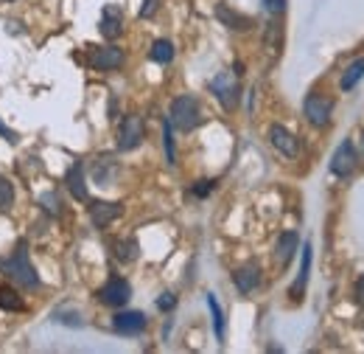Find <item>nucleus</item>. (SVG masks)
Returning <instances> with one entry per match:
<instances>
[{
  "instance_id": "18",
  "label": "nucleus",
  "mask_w": 364,
  "mask_h": 354,
  "mask_svg": "<svg viewBox=\"0 0 364 354\" xmlns=\"http://www.w3.org/2000/svg\"><path fill=\"white\" fill-rule=\"evenodd\" d=\"M138 253H141V245H138V239H118L115 242V259L118 262H135L138 259Z\"/></svg>"
},
{
  "instance_id": "27",
  "label": "nucleus",
  "mask_w": 364,
  "mask_h": 354,
  "mask_svg": "<svg viewBox=\"0 0 364 354\" xmlns=\"http://www.w3.org/2000/svg\"><path fill=\"white\" fill-rule=\"evenodd\" d=\"M53 321L67 324V327H82V315H62V312H56V315H53Z\"/></svg>"
},
{
  "instance_id": "28",
  "label": "nucleus",
  "mask_w": 364,
  "mask_h": 354,
  "mask_svg": "<svg viewBox=\"0 0 364 354\" xmlns=\"http://www.w3.org/2000/svg\"><path fill=\"white\" fill-rule=\"evenodd\" d=\"M157 8H160V0H143V6H141V17H152Z\"/></svg>"
},
{
  "instance_id": "5",
  "label": "nucleus",
  "mask_w": 364,
  "mask_h": 354,
  "mask_svg": "<svg viewBox=\"0 0 364 354\" xmlns=\"http://www.w3.org/2000/svg\"><path fill=\"white\" fill-rule=\"evenodd\" d=\"M303 113L308 118L311 127H325L331 121V113H334V101L320 96V93H308L306 96V104H303Z\"/></svg>"
},
{
  "instance_id": "4",
  "label": "nucleus",
  "mask_w": 364,
  "mask_h": 354,
  "mask_svg": "<svg viewBox=\"0 0 364 354\" xmlns=\"http://www.w3.org/2000/svg\"><path fill=\"white\" fill-rule=\"evenodd\" d=\"M143 135H146L143 118L135 115V113H132V115H124V121H121V127H118V149H124V152L138 149L141 141H143Z\"/></svg>"
},
{
  "instance_id": "3",
  "label": "nucleus",
  "mask_w": 364,
  "mask_h": 354,
  "mask_svg": "<svg viewBox=\"0 0 364 354\" xmlns=\"http://www.w3.org/2000/svg\"><path fill=\"white\" fill-rule=\"evenodd\" d=\"M210 93L219 99V104L224 110H235V104H238V79H235V73L221 70L219 76H213L210 79Z\"/></svg>"
},
{
  "instance_id": "23",
  "label": "nucleus",
  "mask_w": 364,
  "mask_h": 354,
  "mask_svg": "<svg viewBox=\"0 0 364 354\" xmlns=\"http://www.w3.org/2000/svg\"><path fill=\"white\" fill-rule=\"evenodd\" d=\"M362 76H364V59H356V62L345 70V76H342V90H353V84H356Z\"/></svg>"
},
{
  "instance_id": "2",
  "label": "nucleus",
  "mask_w": 364,
  "mask_h": 354,
  "mask_svg": "<svg viewBox=\"0 0 364 354\" xmlns=\"http://www.w3.org/2000/svg\"><path fill=\"white\" fill-rule=\"evenodd\" d=\"M169 124L177 127L180 132H190L202 124V107L193 96H177L171 101V110H169Z\"/></svg>"
},
{
  "instance_id": "7",
  "label": "nucleus",
  "mask_w": 364,
  "mask_h": 354,
  "mask_svg": "<svg viewBox=\"0 0 364 354\" xmlns=\"http://www.w3.org/2000/svg\"><path fill=\"white\" fill-rule=\"evenodd\" d=\"M98 298H101V304H107V307H124V304L132 298V287H129L126 279L112 276V279L98 290Z\"/></svg>"
},
{
  "instance_id": "19",
  "label": "nucleus",
  "mask_w": 364,
  "mask_h": 354,
  "mask_svg": "<svg viewBox=\"0 0 364 354\" xmlns=\"http://www.w3.org/2000/svg\"><path fill=\"white\" fill-rule=\"evenodd\" d=\"M149 56H152V62H160V65H169V62L174 59V42H171V39H157V42L152 45V51H149Z\"/></svg>"
},
{
  "instance_id": "1",
  "label": "nucleus",
  "mask_w": 364,
  "mask_h": 354,
  "mask_svg": "<svg viewBox=\"0 0 364 354\" xmlns=\"http://www.w3.org/2000/svg\"><path fill=\"white\" fill-rule=\"evenodd\" d=\"M0 270L17 284V287H22V290H37L39 287V276H37V270H34V265H31V259H28V251H25V242L6 259V262H0Z\"/></svg>"
},
{
  "instance_id": "21",
  "label": "nucleus",
  "mask_w": 364,
  "mask_h": 354,
  "mask_svg": "<svg viewBox=\"0 0 364 354\" xmlns=\"http://www.w3.org/2000/svg\"><path fill=\"white\" fill-rule=\"evenodd\" d=\"M0 310H11V312H20V310H25V304H22V298L8 287V284H0Z\"/></svg>"
},
{
  "instance_id": "22",
  "label": "nucleus",
  "mask_w": 364,
  "mask_h": 354,
  "mask_svg": "<svg viewBox=\"0 0 364 354\" xmlns=\"http://www.w3.org/2000/svg\"><path fill=\"white\" fill-rule=\"evenodd\" d=\"M11 206H14V183L0 175V214L11 211Z\"/></svg>"
},
{
  "instance_id": "26",
  "label": "nucleus",
  "mask_w": 364,
  "mask_h": 354,
  "mask_svg": "<svg viewBox=\"0 0 364 354\" xmlns=\"http://www.w3.org/2000/svg\"><path fill=\"white\" fill-rule=\"evenodd\" d=\"M177 307V296H171V293H163L160 298H157V310L160 312H171Z\"/></svg>"
},
{
  "instance_id": "10",
  "label": "nucleus",
  "mask_w": 364,
  "mask_h": 354,
  "mask_svg": "<svg viewBox=\"0 0 364 354\" xmlns=\"http://www.w3.org/2000/svg\"><path fill=\"white\" fill-rule=\"evenodd\" d=\"M121 214H124V206H121V203H104V200L90 203V220H93L96 228H107V225L115 222Z\"/></svg>"
},
{
  "instance_id": "20",
  "label": "nucleus",
  "mask_w": 364,
  "mask_h": 354,
  "mask_svg": "<svg viewBox=\"0 0 364 354\" xmlns=\"http://www.w3.org/2000/svg\"><path fill=\"white\" fill-rule=\"evenodd\" d=\"M207 307H210V315H213L216 338H219V343H224V335H227V329H224V312H221V307H219V301H216L213 293H207Z\"/></svg>"
},
{
  "instance_id": "14",
  "label": "nucleus",
  "mask_w": 364,
  "mask_h": 354,
  "mask_svg": "<svg viewBox=\"0 0 364 354\" xmlns=\"http://www.w3.org/2000/svg\"><path fill=\"white\" fill-rule=\"evenodd\" d=\"M216 17L221 20V25H227V28H233V31H247V28H252V20H249L247 14L230 8L227 3H219V6H216Z\"/></svg>"
},
{
  "instance_id": "25",
  "label": "nucleus",
  "mask_w": 364,
  "mask_h": 354,
  "mask_svg": "<svg viewBox=\"0 0 364 354\" xmlns=\"http://www.w3.org/2000/svg\"><path fill=\"white\" fill-rule=\"evenodd\" d=\"M39 203L45 206V211H48V214H62V200H59V194H56V191H45V194H39Z\"/></svg>"
},
{
  "instance_id": "29",
  "label": "nucleus",
  "mask_w": 364,
  "mask_h": 354,
  "mask_svg": "<svg viewBox=\"0 0 364 354\" xmlns=\"http://www.w3.org/2000/svg\"><path fill=\"white\" fill-rule=\"evenodd\" d=\"M210 189H213V183H210V180H199V183L193 186V194H196V197H207V194H210Z\"/></svg>"
},
{
  "instance_id": "15",
  "label": "nucleus",
  "mask_w": 364,
  "mask_h": 354,
  "mask_svg": "<svg viewBox=\"0 0 364 354\" xmlns=\"http://www.w3.org/2000/svg\"><path fill=\"white\" fill-rule=\"evenodd\" d=\"M65 183H67V189H70V194L76 197V200H87V183H84V166L82 163H73L70 169H67V177H65Z\"/></svg>"
},
{
  "instance_id": "17",
  "label": "nucleus",
  "mask_w": 364,
  "mask_h": 354,
  "mask_svg": "<svg viewBox=\"0 0 364 354\" xmlns=\"http://www.w3.org/2000/svg\"><path fill=\"white\" fill-rule=\"evenodd\" d=\"M308 270H311V242L303 248V262H300V273H297V282L292 284V298L300 301L303 293H306V284H308Z\"/></svg>"
},
{
  "instance_id": "12",
  "label": "nucleus",
  "mask_w": 364,
  "mask_h": 354,
  "mask_svg": "<svg viewBox=\"0 0 364 354\" xmlns=\"http://www.w3.org/2000/svg\"><path fill=\"white\" fill-rule=\"evenodd\" d=\"M112 329L118 332V335H141L143 329H146V315L143 312H118L115 318H112Z\"/></svg>"
},
{
  "instance_id": "16",
  "label": "nucleus",
  "mask_w": 364,
  "mask_h": 354,
  "mask_svg": "<svg viewBox=\"0 0 364 354\" xmlns=\"http://www.w3.org/2000/svg\"><path fill=\"white\" fill-rule=\"evenodd\" d=\"M297 242H300V236H297L294 231L280 234V239H278V245H275V259H278V265H289V262H292V256H294V251H297Z\"/></svg>"
},
{
  "instance_id": "11",
  "label": "nucleus",
  "mask_w": 364,
  "mask_h": 354,
  "mask_svg": "<svg viewBox=\"0 0 364 354\" xmlns=\"http://www.w3.org/2000/svg\"><path fill=\"white\" fill-rule=\"evenodd\" d=\"M269 141H272V146H275L280 155H286V158H294L297 149H300L297 138H294L286 127H280V124H272V127H269Z\"/></svg>"
},
{
  "instance_id": "6",
  "label": "nucleus",
  "mask_w": 364,
  "mask_h": 354,
  "mask_svg": "<svg viewBox=\"0 0 364 354\" xmlns=\"http://www.w3.org/2000/svg\"><path fill=\"white\" fill-rule=\"evenodd\" d=\"M356 160H359V152H356L353 141H351V138H345V141L337 146V152H334L331 172H334L337 177H351V175H353V169H356Z\"/></svg>"
},
{
  "instance_id": "33",
  "label": "nucleus",
  "mask_w": 364,
  "mask_h": 354,
  "mask_svg": "<svg viewBox=\"0 0 364 354\" xmlns=\"http://www.w3.org/2000/svg\"><path fill=\"white\" fill-rule=\"evenodd\" d=\"M6 3H11V0H6Z\"/></svg>"
},
{
  "instance_id": "30",
  "label": "nucleus",
  "mask_w": 364,
  "mask_h": 354,
  "mask_svg": "<svg viewBox=\"0 0 364 354\" xmlns=\"http://www.w3.org/2000/svg\"><path fill=\"white\" fill-rule=\"evenodd\" d=\"M0 138H3V141H8V144H17V132H14V129H8L3 121H0Z\"/></svg>"
},
{
  "instance_id": "13",
  "label": "nucleus",
  "mask_w": 364,
  "mask_h": 354,
  "mask_svg": "<svg viewBox=\"0 0 364 354\" xmlns=\"http://www.w3.org/2000/svg\"><path fill=\"white\" fill-rule=\"evenodd\" d=\"M233 284H235V290H238L241 296L252 293V290L261 284V270H258V265H244V267H238V270L233 273Z\"/></svg>"
},
{
  "instance_id": "24",
  "label": "nucleus",
  "mask_w": 364,
  "mask_h": 354,
  "mask_svg": "<svg viewBox=\"0 0 364 354\" xmlns=\"http://www.w3.org/2000/svg\"><path fill=\"white\" fill-rule=\"evenodd\" d=\"M163 146H166V160H169V166H174L177 163V149H174V127L166 121V127H163Z\"/></svg>"
},
{
  "instance_id": "9",
  "label": "nucleus",
  "mask_w": 364,
  "mask_h": 354,
  "mask_svg": "<svg viewBox=\"0 0 364 354\" xmlns=\"http://www.w3.org/2000/svg\"><path fill=\"white\" fill-rule=\"evenodd\" d=\"M98 31L104 39H118L124 34V11L118 6H104L101 11V20H98Z\"/></svg>"
},
{
  "instance_id": "31",
  "label": "nucleus",
  "mask_w": 364,
  "mask_h": 354,
  "mask_svg": "<svg viewBox=\"0 0 364 354\" xmlns=\"http://www.w3.org/2000/svg\"><path fill=\"white\" fill-rule=\"evenodd\" d=\"M266 3V8L272 11V14H280L283 8H286V0H264Z\"/></svg>"
},
{
  "instance_id": "32",
  "label": "nucleus",
  "mask_w": 364,
  "mask_h": 354,
  "mask_svg": "<svg viewBox=\"0 0 364 354\" xmlns=\"http://www.w3.org/2000/svg\"><path fill=\"white\" fill-rule=\"evenodd\" d=\"M359 296H364V276L359 279Z\"/></svg>"
},
{
  "instance_id": "8",
  "label": "nucleus",
  "mask_w": 364,
  "mask_h": 354,
  "mask_svg": "<svg viewBox=\"0 0 364 354\" xmlns=\"http://www.w3.org/2000/svg\"><path fill=\"white\" fill-rule=\"evenodd\" d=\"M87 62H90V68H93V70H101V73H107V70H118V68L124 65V51H121V48H115V45L93 48Z\"/></svg>"
}]
</instances>
